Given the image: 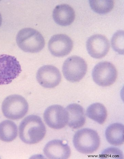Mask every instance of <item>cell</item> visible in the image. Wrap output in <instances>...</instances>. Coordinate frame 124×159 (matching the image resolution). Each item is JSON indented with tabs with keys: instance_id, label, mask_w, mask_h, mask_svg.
Wrapping results in <instances>:
<instances>
[{
	"instance_id": "6",
	"label": "cell",
	"mask_w": 124,
	"mask_h": 159,
	"mask_svg": "<svg viewBox=\"0 0 124 159\" xmlns=\"http://www.w3.org/2000/svg\"><path fill=\"white\" fill-rule=\"evenodd\" d=\"M21 71L19 62L15 57L0 55V85L10 84Z\"/></svg>"
},
{
	"instance_id": "8",
	"label": "cell",
	"mask_w": 124,
	"mask_h": 159,
	"mask_svg": "<svg viewBox=\"0 0 124 159\" xmlns=\"http://www.w3.org/2000/svg\"><path fill=\"white\" fill-rule=\"evenodd\" d=\"M44 118L48 126L54 129H60L67 124L68 114L63 107L55 105L46 109L44 114Z\"/></svg>"
},
{
	"instance_id": "5",
	"label": "cell",
	"mask_w": 124,
	"mask_h": 159,
	"mask_svg": "<svg viewBox=\"0 0 124 159\" xmlns=\"http://www.w3.org/2000/svg\"><path fill=\"white\" fill-rule=\"evenodd\" d=\"M87 70V65L82 58L73 56L64 61L62 67L65 78L71 82L80 81L84 77Z\"/></svg>"
},
{
	"instance_id": "2",
	"label": "cell",
	"mask_w": 124,
	"mask_h": 159,
	"mask_svg": "<svg viewBox=\"0 0 124 159\" xmlns=\"http://www.w3.org/2000/svg\"><path fill=\"white\" fill-rule=\"evenodd\" d=\"M16 42L22 50L30 53L39 52L45 44L42 34L39 31L30 28L20 30L17 34Z\"/></svg>"
},
{
	"instance_id": "7",
	"label": "cell",
	"mask_w": 124,
	"mask_h": 159,
	"mask_svg": "<svg viewBox=\"0 0 124 159\" xmlns=\"http://www.w3.org/2000/svg\"><path fill=\"white\" fill-rule=\"evenodd\" d=\"M92 77L96 84L102 87H107L115 82L117 71L115 66L110 62H101L93 69Z\"/></svg>"
},
{
	"instance_id": "15",
	"label": "cell",
	"mask_w": 124,
	"mask_h": 159,
	"mask_svg": "<svg viewBox=\"0 0 124 159\" xmlns=\"http://www.w3.org/2000/svg\"><path fill=\"white\" fill-rule=\"evenodd\" d=\"M107 140L115 146H121L124 142V126L119 123H113L109 126L106 130Z\"/></svg>"
},
{
	"instance_id": "3",
	"label": "cell",
	"mask_w": 124,
	"mask_h": 159,
	"mask_svg": "<svg viewBox=\"0 0 124 159\" xmlns=\"http://www.w3.org/2000/svg\"><path fill=\"white\" fill-rule=\"evenodd\" d=\"M73 143L76 149L80 152L90 154L98 149L100 139L96 131L89 129L79 130L74 135Z\"/></svg>"
},
{
	"instance_id": "11",
	"label": "cell",
	"mask_w": 124,
	"mask_h": 159,
	"mask_svg": "<svg viewBox=\"0 0 124 159\" xmlns=\"http://www.w3.org/2000/svg\"><path fill=\"white\" fill-rule=\"evenodd\" d=\"M86 48L90 56L96 59L104 57L108 53L110 48L107 38L101 34H95L88 38Z\"/></svg>"
},
{
	"instance_id": "13",
	"label": "cell",
	"mask_w": 124,
	"mask_h": 159,
	"mask_svg": "<svg viewBox=\"0 0 124 159\" xmlns=\"http://www.w3.org/2000/svg\"><path fill=\"white\" fill-rule=\"evenodd\" d=\"M65 109L68 114V125L71 128L79 129L85 125L86 120L85 110L81 106L72 103Z\"/></svg>"
},
{
	"instance_id": "19",
	"label": "cell",
	"mask_w": 124,
	"mask_h": 159,
	"mask_svg": "<svg viewBox=\"0 0 124 159\" xmlns=\"http://www.w3.org/2000/svg\"><path fill=\"white\" fill-rule=\"evenodd\" d=\"M111 44L113 50L120 54H124V31L119 30L113 35Z\"/></svg>"
},
{
	"instance_id": "18",
	"label": "cell",
	"mask_w": 124,
	"mask_h": 159,
	"mask_svg": "<svg viewBox=\"0 0 124 159\" xmlns=\"http://www.w3.org/2000/svg\"><path fill=\"white\" fill-rule=\"evenodd\" d=\"M92 9L99 14H105L112 11L114 7L113 1H89Z\"/></svg>"
},
{
	"instance_id": "20",
	"label": "cell",
	"mask_w": 124,
	"mask_h": 159,
	"mask_svg": "<svg viewBox=\"0 0 124 159\" xmlns=\"http://www.w3.org/2000/svg\"><path fill=\"white\" fill-rule=\"evenodd\" d=\"M100 158L122 159L123 158V154L122 152L117 148H109L102 152L100 155Z\"/></svg>"
},
{
	"instance_id": "1",
	"label": "cell",
	"mask_w": 124,
	"mask_h": 159,
	"mask_svg": "<svg viewBox=\"0 0 124 159\" xmlns=\"http://www.w3.org/2000/svg\"><path fill=\"white\" fill-rule=\"evenodd\" d=\"M46 129L39 116L32 115L27 116L21 122L19 126L20 139L27 144L39 143L45 136Z\"/></svg>"
},
{
	"instance_id": "16",
	"label": "cell",
	"mask_w": 124,
	"mask_h": 159,
	"mask_svg": "<svg viewBox=\"0 0 124 159\" xmlns=\"http://www.w3.org/2000/svg\"><path fill=\"white\" fill-rule=\"evenodd\" d=\"M18 135V127L11 120H6L0 123V140L9 143L15 140Z\"/></svg>"
},
{
	"instance_id": "4",
	"label": "cell",
	"mask_w": 124,
	"mask_h": 159,
	"mask_svg": "<svg viewBox=\"0 0 124 159\" xmlns=\"http://www.w3.org/2000/svg\"><path fill=\"white\" fill-rule=\"evenodd\" d=\"M29 106L25 99L19 95L9 96L2 102V109L3 115L12 120L22 119L28 111Z\"/></svg>"
},
{
	"instance_id": "21",
	"label": "cell",
	"mask_w": 124,
	"mask_h": 159,
	"mask_svg": "<svg viewBox=\"0 0 124 159\" xmlns=\"http://www.w3.org/2000/svg\"><path fill=\"white\" fill-rule=\"evenodd\" d=\"M2 22V17L1 13H0V27L1 26Z\"/></svg>"
},
{
	"instance_id": "14",
	"label": "cell",
	"mask_w": 124,
	"mask_h": 159,
	"mask_svg": "<svg viewBox=\"0 0 124 159\" xmlns=\"http://www.w3.org/2000/svg\"><path fill=\"white\" fill-rule=\"evenodd\" d=\"M53 18L55 22L62 26L70 25L73 23L75 18L74 9L67 4L57 6L53 12Z\"/></svg>"
},
{
	"instance_id": "9",
	"label": "cell",
	"mask_w": 124,
	"mask_h": 159,
	"mask_svg": "<svg viewBox=\"0 0 124 159\" xmlns=\"http://www.w3.org/2000/svg\"><path fill=\"white\" fill-rule=\"evenodd\" d=\"M61 75L58 69L53 65H46L37 72L36 79L39 84L46 88H53L60 84Z\"/></svg>"
},
{
	"instance_id": "10",
	"label": "cell",
	"mask_w": 124,
	"mask_h": 159,
	"mask_svg": "<svg viewBox=\"0 0 124 159\" xmlns=\"http://www.w3.org/2000/svg\"><path fill=\"white\" fill-rule=\"evenodd\" d=\"M48 46L50 53L53 56L62 57L70 53L73 49V43L66 34H57L51 37Z\"/></svg>"
},
{
	"instance_id": "12",
	"label": "cell",
	"mask_w": 124,
	"mask_h": 159,
	"mask_svg": "<svg viewBox=\"0 0 124 159\" xmlns=\"http://www.w3.org/2000/svg\"><path fill=\"white\" fill-rule=\"evenodd\" d=\"M43 151L45 155L50 159H67L71 155L70 147L60 140L49 142L45 146Z\"/></svg>"
},
{
	"instance_id": "17",
	"label": "cell",
	"mask_w": 124,
	"mask_h": 159,
	"mask_svg": "<svg viewBox=\"0 0 124 159\" xmlns=\"http://www.w3.org/2000/svg\"><path fill=\"white\" fill-rule=\"evenodd\" d=\"M86 113L89 118L100 124L104 123L108 116L105 107L99 103H94L90 106Z\"/></svg>"
}]
</instances>
